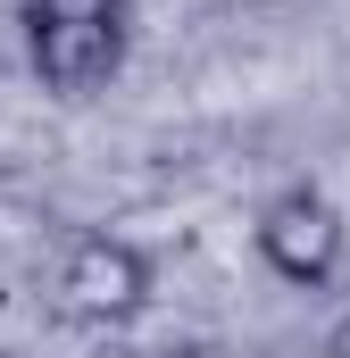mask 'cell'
<instances>
[{
	"instance_id": "cell-1",
	"label": "cell",
	"mask_w": 350,
	"mask_h": 358,
	"mask_svg": "<svg viewBox=\"0 0 350 358\" xmlns=\"http://www.w3.org/2000/svg\"><path fill=\"white\" fill-rule=\"evenodd\" d=\"M125 0H25V50H34V76L67 100L100 92L125 67Z\"/></svg>"
},
{
	"instance_id": "cell-2",
	"label": "cell",
	"mask_w": 350,
	"mask_h": 358,
	"mask_svg": "<svg viewBox=\"0 0 350 358\" xmlns=\"http://www.w3.org/2000/svg\"><path fill=\"white\" fill-rule=\"evenodd\" d=\"M142 300H150V267H142L134 242L84 234L59 259V317H76V325H125Z\"/></svg>"
},
{
	"instance_id": "cell-3",
	"label": "cell",
	"mask_w": 350,
	"mask_h": 358,
	"mask_svg": "<svg viewBox=\"0 0 350 358\" xmlns=\"http://www.w3.org/2000/svg\"><path fill=\"white\" fill-rule=\"evenodd\" d=\"M259 259L284 283H326L342 267V208L326 192H284L259 208Z\"/></svg>"
},
{
	"instance_id": "cell-4",
	"label": "cell",
	"mask_w": 350,
	"mask_h": 358,
	"mask_svg": "<svg viewBox=\"0 0 350 358\" xmlns=\"http://www.w3.org/2000/svg\"><path fill=\"white\" fill-rule=\"evenodd\" d=\"M326 358H350V308L334 317V334H326Z\"/></svg>"
},
{
	"instance_id": "cell-5",
	"label": "cell",
	"mask_w": 350,
	"mask_h": 358,
	"mask_svg": "<svg viewBox=\"0 0 350 358\" xmlns=\"http://www.w3.org/2000/svg\"><path fill=\"white\" fill-rule=\"evenodd\" d=\"M142 358H200V350H175V342H167V350H142Z\"/></svg>"
}]
</instances>
